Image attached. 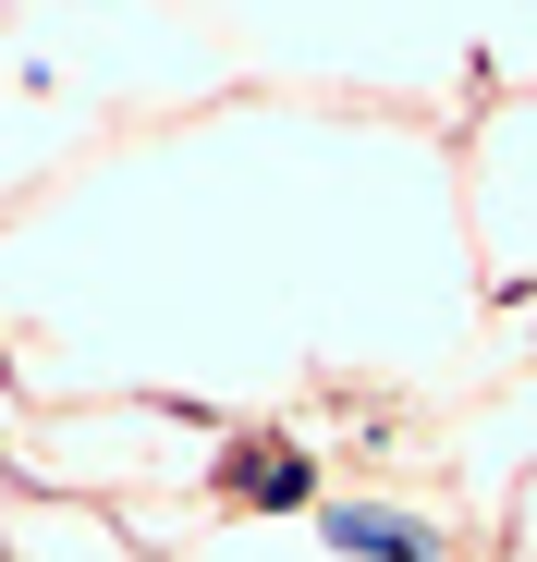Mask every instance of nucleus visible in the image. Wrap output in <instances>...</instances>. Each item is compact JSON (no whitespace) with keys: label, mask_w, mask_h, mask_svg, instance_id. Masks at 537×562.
Instances as JSON below:
<instances>
[{"label":"nucleus","mask_w":537,"mask_h":562,"mask_svg":"<svg viewBox=\"0 0 537 562\" xmlns=\"http://www.w3.org/2000/svg\"><path fill=\"white\" fill-rule=\"evenodd\" d=\"M330 538H342V550H379V562H427V526H403V514H354V502H342Z\"/></svg>","instance_id":"f257e3e1"},{"label":"nucleus","mask_w":537,"mask_h":562,"mask_svg":"<svg viewBox=\"0 0 537 562\" xmlns=\"http://www.w3.org/2000/svg\"><path fill=\"white\" fill-rule=\"evenodd\" d=\"M244 502H306V464H294V452H256V464H244Z\"/></svg>","instance_id":"f03ea898"}]
</instances>
